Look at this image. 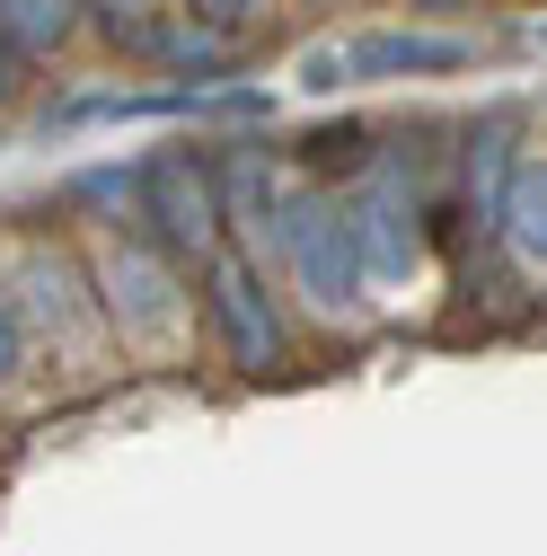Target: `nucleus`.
Returning a JSON list of instances; mask_svg holds the SVG:
<instances>
[{"instance_id": "nucleus-3", "label": "nucleus", "mask_w": 547, "mask_h": 556, "mask_svg": "<svg viewBox=\"0 0 547 556\" xmlns=\"http://www.w3.org/2000/svg\"><path fill=\"white\" fill-rule=\"evenodd\" d=\"M98 292H106V309H115L124 336H168V327H177V301H186L177 274H168L151 248H132V239L98 256Z\"/></svg>"}, {"instance_id": "nucleus-9", "label": "nucleus", "mask_w": 547, "mask_h": 556, "mask_svg": "<svg viewBox=\"0 0 547 556\" xmlns=\"http://www.w3.org/2000/svg\"><path fill=\"white\" fill-rule=\"evenodd\" d=\"M72 18H80V0H0V36H10L18 62L27 53H53L62 36H72Z\"/></svg>"}, {"instance_id": "nucleus-5", "label": "nucleus", "mask_w": 547, "mask_h": 556, "mask_svg": "<svg viewBox=\"0 0 547 556\" xmlns=\"http://www.w3.org/2000/svg\"><path fill=\"white\" fill-rule=\"evenodd\" d=\"M256 89H124V98H72L53 106V124H151V115H256Z\"/></svg>"}, {"instance_id": "nucleus-7", "label": "nucleus", "mask_w": 547, "mask_h": 556, "mask_svg": "<svg viewBox=\"0 0 547 556\" xmlns=\"http://www.w3.org/2000/svg\"><path fill=\"white\" fill-rule=\"evenodd\" d=\"M345 62L362 80H433V72H468V45H450V36H371Z\"/></svg>"}, {"instance_id": "nucleus-11", "label": "nucleus", "mask_w": 547, "mask_h": 556, "mask_svg": "<svg viewBox=\"0 0 547 556\" xmlns=\"http://www.w3.org/2000/svg\"><path fill=\"white\" fill-rule=\"evenodd\" d=\"M18 354H27V336H18V318H10V301H0V380L18 371Z\"/></svg>"}, {"instance_id": "nucleus-2", "label": "nucleus", "mask_w": 547, "mask_h": 556, "mask_svg": "<svg viewBox=\"0 0 547 556\" xmlns=\"http://www.w3.org/2000/svg\"><path fill=\"white\" fill-rule=\"evenodd\" d=\"M142 203H151V230L177 248V256H213L221 239V194L194 160H151L142 168Z\"/></svg>"}, {"instance_id": "nucleus-4", "label": "nucleus", "mask_w": 547, "mask_h": 556, "mask_svg": "<svg viewBox=\"0 0 547 556\" xmlns=\"http://www.w3.org/2000/svg\"><path fill=\"white\" fill-rule=\"evenodd\" d=\"M354 239H362V274L371 283H406L424 256V230H416V194L397 177H380L362 203H354Z\"/></svg>"}, {"instance_id": "nucleus-14", "label": "nucleus", "mask_w": 547, "mask_h": 556, "mask_svg": "<svg viewBox=\"0 0 547 556\" xmlns=\"http://www.w3.org/2000/svg\"><path fill=\"white\" fill-rule=\"evenodd\" d=\"M10 80H18V53H10V36H0V98H10Z\"/></svg>"}, {"instance_id": "nucleus-13", "label": "nucleus", "mask_w": 547, "mask_h": 556, "mask_svg": "<svg viewBox=\"0 0 547 556\" xmlns=\"http://www.w3.org/2000/svg\"><path fill=\"white\" fill-rule=\"evenodd\" d=\"M203 10H213V18H221V27H239V18H247V10H265V0H203Z\"/></svg>"}, {"instance_id": "nucleus-1", "label": "nucleus", "mask_w": 547, "mask_h": 556, "mask_svg": "<svg viewBox=\"0 0 547 556\" xmlns=\"http://www.w3.org/2000/svg\"><path fill=\"white\" fill-rule=\"evenodd\" d=\"M283 230V256H292V274H301V292L318 301V309H354L362 301V239H354V213H335L327 194H301V203H283V213H274Z\"/></svg>"}, {"instance_id": "nucleus-10", "label": "nucleus", "mask_w": 547, "mask_h": 556, "mask_svg": "<svg viewBox=\"0 0 547 556\" xmlns=\"http://www.w3.org/2000/svg\"><path fill=\"white\" fill-rule=\"evenodd\" d=\"M309 168H362V124H335L309 142Z\"/></svg>"}, {"instance_id": "nucleus-12", "label": "nucleus", "mask_w": 547, "mask_h": 556, "mask_svg": "<svg viewBox=\"0 0 547 556\" xmlns=\"http://www.w3.org/2000/svg\"><path fill=\"white\" fill-rule=\"evenodd\" d=\"M98 10H106V18H115V36H124V27H142V18H151V0H98Z\"/></svg>"}, {"instance_id": "nucleus-6", "label": "nucleus", "mask_w": 547, "mask_h": 556, "mask_svg": "<svg viewBox=\"0 0 547 556\" xmlns=\"http://www.w3.org/2000/svg\"><path fill=\"white\" fill-rule=\"evenodd\" d=\"M213 318L230 336V363L239 371H274V363H283V327H274L265 283H256L247 265H213Z\"/></svg>"}, {"instance_id": "nucleus-8", "label": "nucleus", "mask_w": 547, "mask_h": 556, "mask_svg": "<svg viewBox=\"0 0 547 556\" xmlns=\"http://www.w3.org/2000/svg\"><path fill=\"white\" fill-rule=\"evenodd\" d=\"M495 222H504V239H512L521 265H547V151H530V160L504 177Z\"/></svg>"}]
</instances>
